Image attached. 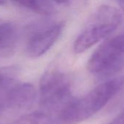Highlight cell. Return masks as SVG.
<instances>
[{"label": "cell", "mask_w": 124, "mask_h": 124, "mask_svg": "<svg viewBox=\"0 0 124 124\" xmlns=\"http://www.w3.org/2000/svg\"><path fill=\"white\" fill-rule=\"evenodd\" d=\"M124 89V76L103 82L79 98H73L58 115L53 124H76L102 109Z\"/></svg>", "instance_id": "cell-1"}, {"label": "cell", "mask_w": 124, "mask_h": 124, "mask_svg": "<svg viewBox=\"0 0 124 124\" xmlns=\"http://www.w3.org/2000/svg\"><path fill=\"white\" fill-rule=\"evenodd\" d=\"M39 96L40 112L45 116L44 124H53L61 111L74 98L67 76L56 68L48 70L41 77Z\"/></svg>", "instance_id": "cell-2"}, {"label": "cell", "mask_w": 124, "mask_h": 124, "mask_svg": "<svg viewBox=\"0 0 124 124\" xmlns=\"http://www.w3.org/2000/svg\"><path fill=\"white\" fill-rule=\"evenodd\" d=\"M121 15L118 9L109 5L101 6L86 28L74 43V51L80 54L110 35L121 24Z\"/></svg>", "instance_id": "cell-3"}, {"label": "cell", "mask_w": 124, "mask_h": 124, "mask_svg": "<svg viewBox=\"0 0 124 124\" xmlns=\"http://www.w3.org/2000/svg\"><path fill=\"white\" fill-rule=\"evenodd\" d=\"M87 68L91 73L102 76L124 69V32L102 43L91 56Z\"/></svg>", "instance_id": "cell-4"}, {"label": "cell", "mask_w": 124, "mask_h": 124, "mask_svg": "<svg viewBox=\"0 0 124 124\" xmlns=\"http://www.w3.org/2000/svg\"><path fill=\"white\" fill-rule=\"evenodd\" d=\"M64 27V23L61 22L34 31L27 42V55L31 58H37L45 54L57 41Z\"/></svg>", "instance_id": "cell-5"}, {"label": "cell", "mask_w": 124, "mask_h": 124, "mask_svg": "<svg viewBox=\"0 0 124 124\" xmlns=\"http://www.w3.org/2000/svg\"><path fill=\"white\" fill-rule=\"evenodd\" d=\"M18 68L15 65L0 68V116L11 89L18 82Z\"/></svg>", "instance_id": "cell-6"}, {"label": "cell", "mask_w": 124, "mask_h": 124, "mask_svg": "<svg viewBox=\"0 0 124 124\" xmlns=\"http://www.w3.org/2000/svg\"><path fill=\"white\" fill-rule=\"evenodd\" d=\"M17 42V29L12 23L0 24V57L13 54Z\"/></svg>", "instance_id": "cell-7"}, {"label": "cell", "mask_w": 124, "mask_h": 124, "mask_svg": "<svg viewBox=\"0 0 124 124\" xmlns=\"http://www.w3.org/2000/svg\"><path fill=\"white\" fill-rule=\"evenodd\" d=\"M29 10L43 15H50L56 12V9L52 0H12Z\"/></svg>", "instance_id": "cell-8"}, {"label": "cell", "mask_w": 124, "mask_h": 124, "mask_svg": "<svg viewBox=\"0 0 124 124\" xmlns=\"http://www.w3.org/2000/svg\"><path fill=\"white\" fill-rule=\"evenodd\" d=\"M45 116L40 111L22 116L11 124H43Z\"/></svg>", "instance_id": "cell-9"}, {"label": "cell", "mask_w": 124, "mask_h": 124, "mask_svg": "<svg viewBox=\"0 0 124 124\" xmlns=\"http://www.w3.org/2000/svg\"><path fill=\"white\" fill-rule=\"evenodd\" d=\"M107 124H124V108L114 119Z\"/></svg>", "instance_id": "cell-10"}, {"label": "cell", "mask_w": 124, "mask_h": 124, "mask_svg": "<svg viewBox=\"0 0 124 124\" xmlns=\"http://www.w3.org/2000/svg\"><path fill=\"white\" fill-rule=\"evenodd\" d=\"M53 3L58 4H71V2L73 0H52Z\"/></svg>", "instance_id": "cell-11"}, {"label": "cell", "mask_w": 124, "mask_h": 124, "mask_svg": "<svg viewBox=\"0 0 124 124\" xmlns=\"http://www.w3.org/2000/svg\"><path fill=\"white\" fill-rule=\"evenodd\" d=\"M118 4L120 5V7H121L122 10L124 12V0H117Z\"/></svg>", "instance_id": "cell-12"}, {"label": "cell", "mask_w": 124, "mask_h": 124, "mask_svg": "<svg viewBox=\"0 0 124 124\" xmlns=\"http://www.w3.org/2000/svg\"><path fill=\"white\" fill-rule=\"evenodd\" d=\"M6 4V0H0V6L4 5Z\"/></svg>", "instance_id": "cell-13"}]
</instances>
